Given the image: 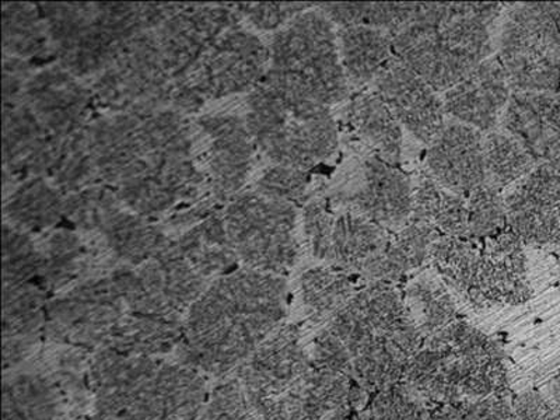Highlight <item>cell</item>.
<instances>
[{"instance_id":"6da1fadb","label":"cell","mask_w":560,"mask_h":420,"mask_svg":"<svg viewBox=\"0 0 560 420\" xmlns=\"http://www.w3.org/2000/svg\"><path fill=\"white\" fill-rule=\"evenodd\" d=\"M287 314V282L240 269L205 289L184 318L175 360L203 376H232Z\"/></svg>"},{"instance_id":"7a4b0ae2","label":"cell","mask_w":560,"mask_h":420,"mask_svg":"<svg viewBox=\"0 0 560 420\" xmlns=\"http://www.w3.org/2000/svg\"><path fill=\"white\" fill-rule=\"evenodd\" d=\"M94 420H195L208 397L203 374L156 357L97 350L90 360Z\"/></svg>"},{"instance_id":"3957f363","label":"cell","mask_w":560,"mask_h":420,"mask_svg":"<svg viewBox=\"0 0 560 420\" xmlns=\"http://www.w3.org/2000/svg\"><path fill=\"white\" fill-rule=\"evenodd\" d=\"M500 3H419L402 27L389 33L393 55L436 92H448L492 54L489 27Z\"/></svg>"},{"instance_id":"277c9868","label":"cell","mask_w":560,"mask_h":420,"mask_svg":"<svg viewBox=\"0 0 560 420\" xmlns=\"http://www.w3.org/2000/svg\"><path fill=\"white\" fill-rule=\"evenodd\" d=\"M325 328L347 349L352 380L370 392L401 383L405 369L424 342L404 298L387 282L360 289Z\"/></svg>"},{"instance_id":"5b68a950","label":"cell","mask_w":560,"mask_h":420,"mask_svg":"<svg viewBox=\"0 0 560 420\" xmlns=\"http://www.w3.org/2000/svg\"><path fill=\"white\" fill-rule=\"evenodd\" d=\"M401 383L433 404L462 405L509 395L502 349L463 319L424 339Z\"/></svg>"},{"instance_id":"8992f818","label":"cell","mask_w":560,"mask_h":420,"mask_svg":"<svg viewBox=\"0 0 560 420\" xmlns=\"http://www.w3.org/2000/svg\"><path fill=\"white\" fill-rule=\"evenodd\" d=\"M248 103V131L279 166L306 172L337 149V122L328 105L299 96L264 79L254 89Z\"/></svg>"},{"instance_id":"52a82bcc","label":"cell","mask_w":560,"mask_h":420,"mask_svg":"<svg viewBox=\"0 0 560 420\" xmlns=\"http://www.w3.org/2000/svg\"><path fill=\"white\" fill-rule=\"evenodd\" d=\"M271 59L265 82L324 105L348 97L338 33L324 13L308 12L294 18L275 35Z\"/></svg>"},{"instance_id":"ba28073f","label":"cell","mask_w":560,"mask_h":420,"mask_svg":"<svg viewBox=\"0 0 560 420\" xmlns=\"http://www.w3.org/2000/svg\"><path fill=\"white\" fill-rule=\"evenodd\" d=\"M499 61L516 93L560 89V3L518 4L504 20Z\"/></svg>"},{"instance_id":"9c48e42d","label":"cell","mask_w":560,"mask_h":420,"mask_svg":"<svg viewBox=\"0 0 560 420\" xmlns=\"http://www.w3.org/2000/svg\"><path fill=\"white\" fill-rule=\"evenodd\" d=\"M228 237L237 257L254 271L288 273L296 264L293 205L249 192L230 205L224 218Z\"/></svg>"},{"instance_id":"30bf717a","label":"cell","mask_w":560,"mask_h":420,"mask_svg":"<svg viewBox=\"0 0 560 420\" xmlns=\"http://www.w3.org/2000/svg\"><path fill=\"white\" fill-rule=\"evenodd\" d=\"M304 230L315 257L366 277L393 233L352 208L314 201L304 209Z\"/></svg>"},{"instance_id":"8fae6325","label":"cell","mask_w":560,"mask_h":420,"mask_svg":"<svg viewBox=\"0 0 560 420\" xmlns=\"http://www.w3.org/2000/svg\"><path fill=\"white\" fill-rule=\"evenodd\" d=\"M129 312L118 275L70 290L47 306L45 337L68 347L103 350L115 325Z\"/></svg>"},{"instance_id":"7c38bea8","label":"cell","mask_w":560,"mask_h":420,"mask_svg":"<svg viewBox=\"0 0 560 420\" xmlns=\"http://www.w3.org/2000/svg\"><path fill=\"white\" fill-rule=\"evenodd\" d=\"M268 58L267 48L254 35L229 33L210 45L184 73L175 97L184 107H191L205 97H222L257 88Z\"/></svg>"},{"instance_id":"4fadbf2b","label":"cell","mask_w":560,"mask_h":420,"mask_svg":"<svg viewBox=\"0 0 560 420\" xmlns=\"http://www.w3.org/2000/svg\"><path fill=\"white\" fill-rule=\"evenodd\" d=\"M477 240V254L462 296L478 308L518 306L532 299L522 238L509 228Z\"/></svg>"},{"instance_id":"5bb4252c","label":"cell","mask_w":560,"mask_h":420,"mask_svg":"<svg viewBox=\"0 0 560 420\" xmlns=\"http://www.w3.org/2000/svg\"><path fill=\"white\" fill-rule=\"evenodd\" d=\"M312 369V360L303 342L302 329L294 324H280L254 350L233 376L242 384L255 411L293 388Z\"/></svg>"},{"instance_id":"9a60e30c","label":"cell","mask_w":560,"mask_h":420,"mask_svg":"<svg viewBox=\"0 0 560 420\" xmlns=\"http://www.w3.org/2000/svg\"><path fill=\"white\" fill-rule=\"evenodd\" d=\"M373 84L395 119L420 142L430 144L442 132L446 109L436 90L398 58L385 63Z\"/></svg>"},{"instance_id":"2e32d148","label":"cell","mask_w":560,"mask_h":420,"mask_svg":"<svg viewBox=\"0 0 560 420\" xmlns=\"http://www.w3.org/2000/svg\"><path fill=\"white\" fill-rule=\"evenodd\" d=\"M353 191L339 203L352 208L388 232L397 233L412 212V183L397 166L373 154L364 159Z\"/></svg>"},{"instance_id":"e0dca14e","label":"cell","mask_w":560,"mask_h":420,"mask_svg":"<svg viewBox=\"0 0 560 420\" xmlns=\"http://www.w3.org/2000/svg\"><path fill=\"white\" fill-rule=\"evenodd\" d=\"M508 222L523 243L560 247V172L537 166L506 198Z\"/></svg>"},{"instance_id":"ac0fdd59","label":"cell","mask_w":560,"mask_h":420,"mask_svg":"<svg viewBox=\"0 0 560 420\" xmlns=\"http://www.w3.org/2000/svg\"><path fill=\"white\" fill-rule=\"evenodd\" d=\"M82 389L43 364L12 372L3 380V420H69Z\"/></svg>"},{"instance_id":"d6986e66","label":"cell","mask_w":560,"mask_h":420,"mask_svg":"<svg viewBox=\"0 0 560 420\" xmlns=\"http://www.w3.org/2000/svg\"><path fill=\"white\" fill-rule=\"evenodd\" d=\"M430 177L458 197H469L487 184L483 137L462 122H446L427 154Z\"/></svg>"},{"instance_id":"ffe728a7","label":"cell","mask_w":560,"mask_h":420,"mask_svg":"<svg viewBox=\"0 0 560 420\" xmlns=\"http://www.w3.org/2000/svg\"><path fill=\"white\" fill-rule=\"evenodd\" d=\"M502 118L537 166L560 172V94L514 92Z\"/></svg>"},{"instance_id":"44dd1931","label":"cell","mask_w":560,"mask_h":420,"mask_svg":"<svg viewBox=\"0 0 560 420\" xmlns=\"http://www.w3.org/2000/svg\"><path fill=\"white\" fill-rule=\"evenodd\" d=\"M510 82L499 58H488L446 92L444 109L455 121L481 131H492L506 109Z\"/></svg>"},{"instance_id":"7402d4cb","label":"cell","mask_w":560,"mask_h":420,"mask_svg":"<svg viewBox=\"0 0 560 420\" xmlns=\"http://www.w3.org/2000/svg\"><path fill=\"white\" fill-rule=\"evenodd\" d=\"M201 125L212 139L214 189L220 195L237 191L252 163V133L238 118L229 115L205 117Z\"/></svg>"},{"instance_id":"603a6c76","label":"cell","mask_w":560,"mask_h":420,"mask_svg":"<svg viewBox=\"0 0 560 420\" xmlns=\"http://www.w3.org/2000/svg\"><path fill=\"white\" fill-rule=\"evenodd\" d=\"M348 125L376 150V156L397 166L402 154V128L376 93H359L345 108Z\"/></svg>"},{"instance_id":"cb8c5ba5","label":"cell","mask_w":560,"mask_h":420,"mask_svg":"<svg viewBox=\"0 0 560 420\" xmlns=\"http://www.w3.org/2000/svg\"><path fill=\"white\" fill-rule=\"evenodd\" d=\"M339 54L349 86L373 82L394 57L392 38L383 30L350 26L338 32Z\"/></svg>"},{"instance_id":"d4e9b609","label":"cell","mask_w":560,"mask_h":420,"mask_svg":"<svg viewBox=\"0 0 560 420\" xmlns=\"http://www.w3.org/2000/svg\"><path fill=\"white\" fill-rule=\"evenodd\" d=\"M412 222L428 224L442 237H468L467 201L439 185L429 174L412 185Z\"/></svg>"},{"instance_id":"484cf974","label":"cell","mask_w":560,"mask_h":420,"mask_svg":"<svg viewBox=\"0 0 560 420\" xmlns=\"http://www.w3.org/2000/svg\"><path fill=\"white\" fill-rule=\"evenodd\" d=\"M440 237L442 236L436 230L428 224L409 220L399 232L393 233L387 248L378 261L370 268L366 278L372 279L373 282L389 283L405 277L429 261L430 249Z\"/></svg>"},{"instance_id":"4316f807","label":"cell","mask_w":560,"mask_h":420,"mask_svg":"<svg viewBox=\"0 0 560 420\" xmlns=\"http://www.w3.org/2000/svg\"><path fill=\"white\" fill-rule=\"evenodd\" d=\"M358 292L352 272L335 265L310 269L300 280V298L314 324H327Z\"/></svg>"},{"instance_id":"83f0119b","label":"cell","mask_w":560,"mask_h":420,"mask_svg":"<svg viewBox=\"0 0 560 420\" xmlns=\"http://www.w3.org/2000/svg\"><path fill=\"white\" fill-rule=\"evenodd\" d=\"M404 302L409 317L424 339L443 331L458 319L452 293L438 275L422 273L415 278L405 292Z\"/></svg>"},{"instance_id":"f1b7e54d","label":"cell","mask_w":560,"mask_h":420,"mask_svg":"<svg viewBox=\"0 0 560 420\" xmlns=\"http://www.w3.org/2000/svg\"><path fill=\"white\" fill-rule=\"evenodd\" d=\"M44 292L32 283H4L3 342L37 347L47 323Z\"/></svg>"},{"instance_id":"f546056e","label":"cell","mask_w":560,"mask_h":420,"mask_svg":"<svg viewBox=\"0 0 560 420\" xmlns=\"http://www.w3.org/2000/svg\"><path fill=\"white\" fill-rule=\"evenodd\" d=\"M170 252L191 264L203 278L226 271L238 258L229 242L224 219L220 218L208 219Z\"/></svg>"},{"instance_id":"4dcf8cb0","label":"cell","mask_w":560,"mask_h":420,"mask_svg":"<svg viewBox=\"0 0 560 420\" xmlns=\"http://www.w3.org/2000/svg\"><path fill=\"white\" fill-rule=\"evenodd\" d=\"M366 412L372 420H465L463 404L429 402L402 383L378 392Z\"/></svg>"},{"instance_id":"1f68e13d","label":"cell","mask_w":560,"mask_h":420,"mask_svg":"<svg viewBox=\"0 0 560 420\" xmlns=\"http://www.w3.org/2000/svg\"><path fill=\"white\" fill-rule=\"evenodd\" d=\"M419 3H323L325 16L341 27L364 26L393 33L418 12Z\"/></svg>"},{"instance_id":"d6a6232c","label":"cell","mask_w":560,"mask_h":420,"mask_svg":"<svg viewBox=\"0 0 560 420\" xmlns=\"http://www.w3.org/2000/svg\"><path fill=\"white\" fill-rule=\"evenodd\" d=\"M483 152L487 184L498 189L520 182L537 167L527 150L506 132H490L483 139Z\"/></svg>"},{"instance_id":"836d02e7","label":"cell","mask_w":560,"mask_h":420,"mask_svg":"<svg viewBox=\"0 0 560 420\" xmlns=\"http://www.w3.org/2000/svg\"><path fill=\"white\" fill-rule=\"evenodd\" d=\"M105 233L114 252L132 264L147 261L150 257L158 258L170 248L156 229L125 214H118L105 228Z\"/></svg>"},{"instance_id":"e575fe53","label":"cell","mask_w":560,"mask_h":420,"mask_svg":"<svg viewBox=\"0 0 560 420\" xmlns=\"http://www.w3.org/2000/svg\"><path fill=\"white\" fill-rule=\"evenodd\" d=\"M468 237L485 238L509 229L506 199L498 188L485 184L469 195Z\"/></svg>"},{"instance_id":"d590c367","label":"cell","mask_w":560,"mask_h":420,"mask_svg":"<svg viewBox=\"0 0 560 420\" xmlns=\"http://www.w3.org/2000/svg\"><path fill=\"white\" fill-rule=\"evenodd\" d=\"M10 218L27 228H44L51 224L63 209L57 194L47 184L35 182L14 194L7 208Z\"/></svg>"},{"instance_id":"8d00e7d4","label":"cell","mask_w":560,"mask_h":420,"mask_svg":"<svg viewBox=\"0 0 560 420\" xmlns=\"http://www.w3.org/2000/svg\"><path fill=\"white\" fill-rule=\"evenodd\" d=\"M195 420H264L249 404L242 384L233 376L223 377L199 409Z\"/></svg>"},{"instance_id":"74e56055","label":"cell","mask_w":560,"mask_h":420,"mask_svg":"<svg viewBox=\"0 0 560 420\" xmlns=\"http://www.w3.org/2000/svg\"><path fill=\"white\" fill-rule=\"evenodd\" d=\"M3 26L4 47L10 44V49L14 52H33L42 43L37 18L34 16L33 10L24 4H13L12 8L4 9Z\"/></svg>"},{"instance_id":"f35d334b","label":"cell","mask_w":560,"mask_h":420,"mask_svg":"<svg viewBox=\"0 0 560 420\" xmlns=\"http://www.w3.org/2000/svg\"><path fill=\"white\" fill-rule=\"evenodd\" d=\"M307 184L308 175L303 170L277 166L268 170L259 179L258 192L293 205L302 201Z\"/></svg>"},{"instance_id":"ab89813d","label":"cell","mask_w":560,"mask_h":420,"mask_svg":"<svg viewBox=\"0 0 560 420\" xmlns=\"http://www.w3.org/2000/svg\"><path fill=\"white\" fill-rule=\"evenodd\" d=\"M516 420H560V409L549 395L525 392L513 398Z\"/></svg>"},{"instance_id":"60d3db41","label":"cell","mask_w":560,"mask_h":420,"mask_svg":"<svg viewBox=\"0 0 560 420\" xmlns=\"http://www.w3.org/2000/svg\"><path fill=\"white\" fill-rule=\"evenodd\" d=\"M245 12L249 14L258 27L264 30H271L282 26L289 19L298 16L304 9H307V3H259L247 4Z\"/></svg>"},{"instance_id":"b9f144b4","label":"cell","mask_w":560,"mask_h":420,"mask_svg":"<svg viewBox=\"0 0 560 420\" xmlns=\"http://www.w3.org/2000/svg\"><path fill=\"white\" fill-rule=\"evenodd\" d=\"M463 405L465 420H516L513 399L509 395H493Z\"/></svg>"},{"instance_id":"7bdbcfd3","label":"cell","mask_w":560,"mask_h":420,"mask_svg":"<svg viewBox=\"0 0 560 420\" xmlns=\"http://www.w3.org/2000/svg\"><path fill=\"white\" fill-rule=\"evenodd\" d=\"M549 397L553 399V402L557 404L560 409V366L552 378L551 395H549Z\"/></svg>"},{"instance_id":"ee69618b","label":"cell","mask_w":560,"mask_h":420,"mask_svg":"<svg viewBox=\"0 0 560 420\" xmlns=\"http://www.w3.org/2000/svg\"><path fill=\"white\" fill-rule=\"evenodd\" d=\"M323 420H353V418H349L348 408L339 409V411L329 415V417Z\"/></svg>"},{"instance_id":"f6af8a7d","label":"cell","mask_w":560,"mask_h":420,"mask_svg":"<svg viewBox=\"0 0 560 420\" xmlns=\"http://www.w3.org/2000/svg\"><path fill=\"white\" fill-rule=\"evenodd\" d=\"M353 420H372V418L369 417L368 412H363L354 417Z\"/></svg>"},{"instance_id":"bcb514c9","label":"cell","mask_w":560,"mask_h":420,"mask_svg":"<svg viewBox=\"0 0 560 420\" xmlns=\"http://www.w3.org/2000/svg\"><path fill=\"white\" fill-rule=\"evenodd\" d=\"M72 420H94V418L93 419H89V418L78 417V418H73Z\"/></svg>"}]
</instances>
